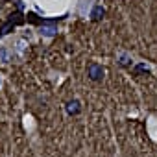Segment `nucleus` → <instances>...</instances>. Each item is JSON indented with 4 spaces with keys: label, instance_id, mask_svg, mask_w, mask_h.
I'll return each mask as SVG.
<instances>
[{
    "label": "nucleus",
    "instance_id": "10",
    "mask_svg": "<svg viewBox=\"0 0 157 157\" xmlns=\"http://www.w3.org/2000/svg\"><path fill=\"white\" fill-rule=\"evenodd\" d=\"M133 72H135V74H140V72H146V74H148V72H150V68H148V65L140 63V65H137V67L133 68Z\"/></svg>",
    "mask_w": 157,
    "mask_h": 157
},
{
    "label": "nucleus",
    "instance_id": "6",
    "mask_svg": "<svg viewBox=\"0 0 157 157\" xmlns=\"http://www.w3.org/2000/svg\"><path fill=\"white\" fill-rule=\"evenodd\" d=\"M13 28H15V24H13L11 21H8V22H4V24H2V28H0V35H6V33H10V32H13Z\"/></svg>",
    "mask_w": 157,
    "mask_h": 157
},
{
    "label": "nucleus",
    "instance_id": "8",
    "mask_svg": "<svg viewBox=\"0 0 157 157\" xmlns=\"http://www.w3.org/2000/svg\"><path fill=\"white\" fill-rule=\"evenodd\" d=\"M118 63H120L122 67H131L133 59H131V57H129L128 54H122V56H120V61H118Z\"/></svg>",
    "mask_w": 157,
    "mask_h": 157
},
{
    "label": "nucleus",
    "instance_id": "5",
    "mask_svg": "<svg viewBox=\"0 0 157 157\" xmlns=\"http://www.w3.org/2000/svg\"><path fill=\"white\" fill-rule=\"evenodd\" d=\"M8 21H11L13 24H24V21H26V19H24V15H22L21 11H15V13H11V15H10V19H8Z\"/></svg>",
    "mask_w": 157,
    "mask_h": 157
},
{
    "label": "nucleus",
    "instance_id": "1",
    "mask_svg": "<svg viewBox=\"0 0 157 157\" xmlns=\"http://www.w3.org/2000/svg\"><path fill=\"white\" fill-rule=\"evenodd\" d=\"M104 74H105V70H104V67L98 65V63H91V65L87 67V76L91 78L93 82H102V80H104Z\"/></svg>",
    "mask_w": 157,
    "mask_h": 157
},
{
    "label": "nucleus",
    "instance_id": "9",
    "mask_svg": "<svg viewBox=\"0 0 157 157\" xmlns=\"http://www.w3.org/2000/svg\"><path fill=\"white\" fill-rule=\"evenodd\" d=\"M10 61V52L6 48H0V63H8Z\"/></svg>",
    "mask_w": 157,
    "mask_h": 157
},
{
    "label": "nucleus",
    "instance_id": "3",
    "mask_svg": "<svg viewBox=\"0 0 157 157\" xmlns=\"http://www.w3.org/2000/svg\"><path fill=\"white\" fill-rule=\"evenodd\" d=\"M56 32H57V30H56V26H54V24H50V22H48V26H44V24H43V26H41V30H39V33H41V35H44V37H54V35H56Z\"/></svg>",
    "mask_w": 157,
    "mask_h": 157
},
{
    "label": "nucleus",
    "instance_id": "4",
    "mask_svg": "<svg viewBox=\"0 0 157 157\" xmlns=\"http://www.w3.org/2000/svg\"><path fill=\"white\" fill-rule=\"evenodd\" d=\"M104 13H105V11H104L102 6H94L93 11H91V19H93V21H100V19L104 17Z\"/></svg>",
    "mask_w": 157,
    "mask_h": 157
},
{
    "label": "nucleus",
    "instance_id": "7",
    "mask_svg": "<svg viewBox=\"0 0 157 157\" xmlns=\"http://www.w3.org/2000/svg\"><path fill=\"white\" fill-rule=\"evenodd\" d=\"M26 21L32 22V24H43V19H41L37 13H28V15H26Z\"/></svg>",
    "mask_w": 157,
    "mask_h": 157
},
{
    "label": "nucleus",
    "instance_id": "2",
    "mask_svg": "<svg viewBox=\"0 0 157 157\" xmlns=\"http://www.w3.org/2000/svg\"><path fill=\"white\" fill-rule=\"evenodd\" d=\"M65 109H67V113H68V115H78V113L82 111L80 100H70V102L65 105Z\"/></svg>",
    "mask_w": 157,
    "mask_h": 157
}]
</instances>
